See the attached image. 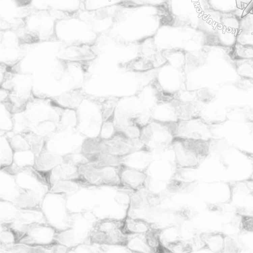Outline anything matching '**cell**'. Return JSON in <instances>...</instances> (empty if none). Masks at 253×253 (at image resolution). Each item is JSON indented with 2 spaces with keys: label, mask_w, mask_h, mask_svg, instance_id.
I'll return each mask as SVG.
<instances>
[{
  "label": "cell",
  "mask_w": 253,
  "mask_h": 253,
  "mask_svg": "<svg viewBox=\"0 0 253 253\" xmlns=\"http://www.w3.org/2000/svg\"><path fill=\"white\" fill-rule=\"evenodd\" d=\"M168 21L165 3L132 5L120 2L115 5L113 24L106 32L119 41L137 45L154 37Z\"/></svg>",
  "instance_id": "cell-1"
},
{
  "label": "cell",
  "mask_w": 253,
  "mask_h": 253,
  "mask_svg": "<svg viewBox=\"0 0 253 253\" xmlns=\"http://www.w3.org/2000/svg\"><path fill=\"white\" fill-rule=\"evenodd\" d=\"M239 26V19L236 16L208 7L202 15L198 29L208 35V46L231 48L237 42Z\"/></svg>",
  "instance_id": "cell-2"
},
{
  "label": "cell",
  "mask_w": 253,
  "mask_h": 253,
  "mask_svg": "<svg viewBox=\"0 0 253 253\" xmlns=\"http://www.w3.org/2000/svg\"><path fill=\"white\" fill-rule=\"evenodd\" d=\"M213 138L199 139L174 136L169 147L174 154L175 170L198 169L210 154Z\"/></svg>",
  "instance_id": "cell-3"
},
{
  "label": "cell",
  "mask_w": 253,
  "mask_h": 253,
  "mask_svg": "<svg viewBox=\"0 0 253 253\" xmlns=\"http://www.w3.org/2000/svg\"><path fill=\"white\" fill-rule=\"evenodd\" d=\"M98 36L90 25L77 13L57 19L55 26V37L65 45L88 44L93 45Z\"/></svg>",
  "instance_id": "cell-4"
},
{
  "label": "cell",
  "mask_w": 253,
  "mask_h": 253,
  "mask_svg": "<svg viewBox=\"0 0 253 253\" xmlns=\"http://www.w3.org/2000/svg\"><path fill=\"white\" fill-rule=\"evenodd\" d=\"M63 15L49 10H31L25 17L23 27L39 42L56 41L55 26L57 19Z\"/></svg>",
  "instance_id": "cell-5"
},
{
  "label": "cell",
  "mask_w": 253,
  "mask_h": 253,
  "mask_svg": "<svg viewBox=\"0 0 253 253\" xmlns=\"http://www.w3.org/2000/svg\"><path fill=\"white\" fill-rule=\"evenodd\" d=\"M63 109L52 98L39 97L33 93L22 112L27 130H31L40 123L45 121L58 123Z\"/></svg>",
  "instance_id": "cell-6"
},
{
  "label": "cell",
  "mask_w": 253,
  "mask_h": 253,
  "mask_svg": "<svg viewBox=\"0 0 253 253\" xmlns=\"http://www.w3.org/2000/svg\"><path fill=\"white\" fill-rule=\"evenodd\" d=\"M76 110L77 130L85 137H98L103 122L99 98L87 94Z\"/></svg>",
  "instance_id": "cell-7"
},
{
  "label": "cell",
  "mask_w": 253,
  "mask_h": 253,
  "mask_svg": "<svg viewBox=\"0 0 253 253\" xmlns=\"http://www.w3.org/2000/svg\"><path fill=\"white\" fill-rule=\"evenodd\" d=\"M90 234V241L105 246L125 248L127 239L123 230L122 218L106 217L100 220L94 226Z\"/></svg>",
  "instance_id": "cell-8"
},
{
  "label": "cell",
  "mask_w": 253,
  "mask_h": 253,
  "mask_svg": "<svg viewBox=\"0 0 253 253\" xmlns=\"http://www.w3.org/2000/svg\"><path fill=\"white\" fill-rule=\"evenodd\" d=\"M118 166L97 167L86 163L79 166L78 172L93 185L122 189Z\"/></svg>",
  "instance_id": "cell-9"
},
{
  "label": "cell",
  "mask_w": 253,
  "mask_h": 253,
  "mask_svg": "<svg viewBox=\"0 0 253 253\" xmlns=\"http://www.w3.org/2000/svg\"><path fill=\"white\" fill-rule=\"evenodd\" d=\"M136 168L124 162L118 166V172L122 189L129 192H136L147 189L149 174L148 168Z\"/></svg>",
  "instance_id": "cell-10"
},
{
  "label": "cell",
  "mask_w": 253,
  "mask_h": 253,
  "mask_svg": "<svg viewBox=\"0 0 253 253\" xmlns=\"http://www.w3.org/2000/svg\"><path fill=\"white\" fill-rule=\"evenodd\" d=\"M174 136L213 138L212 126L201 116L188 120H175Z\"/></svg>",
  "instance_id": "cell-11"
},
{
  "label": "cell",
  "mask_w": 253,
  "mask_h": 253,
  "mask_svg": "<svg viewBox=\"0 0 253 253\" xmlns=\"http://www.w3.org/2000/svg\"><path fill=\"white\" fill-rule=\"evenodd\" d=\"M57 58L73 62H90L98 57L92 45L62 44L56 53Z\"/></svg>",
  "instance_id": "cell-12"
},
{
  "label": "cell",
  "mask_w": 253,
  "mask_h": 253,
  "mask_svg": "<svg viewBox=\"0 0 253 253\" xmlns=\"http://www.w3.org/2000/svg\"><path fill=\"white\" fill-rule=\"evenodd\" d=\"M30 7L56 11L66 17L83 9V0H33Z\"/></svg>",
  "instance_id": "cell-13"
},
{
  "label": "cell",
  "mask_w": 253,
  "mask_h": 253,
  "mask_svg": "<svg viewBox=\"0 0 253 253\" xmlns=\"http://www.w3.org/2000/svg\"><path fill=\"white\" fill-rule=\"evenodd\" d=\"M55 230L39 223L31 224L26 227L19 241L29 245L46 246L53 242Z\"/></svg>",
  "instance_id": "cell-14"
},
{
  "label": "cell",
  "mask_w": 253,
  "mask_h": 253,
  "mask_svg": "<svg viewBox=\"0 0 253 253\" xmlns=\"http://www.w3.org/2000/svg\"><path fill=\"white\" fill-rule=\"evenodd\" d=\"M127 206L126 213L123 217V230L127 236L144 235L156 226L153 222L147 219L131 216Z\"/></svg>",
  "instance_id": "cell-15"
},
{
  "label": "cell",
  "mask_w": 253,
  "mask_h": 253,
  "mask_svg": "<svg viewBox=\"0 0 253 253\" xmlns=\"http://www.w3.org/2000/svg\"><path fill=\"white\" fill-rule=\"evenodd\" d=\"M227 237L218 232H203L199 236L201 248L214 253L225 252Z\"/></svg>",
  "instance_id": "cell-16"
},
{
  "label": "cell",
  "mask_w": 253,
  "mask_h": 253,
  "mask_svg": "<svg viewBox=\"0 0 253 253\" xmlns=\"http://www.w3.org/2000/svg\"><path fill=\"white\" fill-rule=\"evenodd\" d=\"M119 66L126 72L137 74L145 73L157 69L153 60L137 54L136 56L122 63Z\"/></svg>",
  "instance_id": "cell-17"
},
{
  "label": "cell",
  "mask_w": 253,
  "mask_h": 253,
  "mask_svg": "<svg viewBox=\"0 0 253 253\" xmlns=\"http://www.w3.org/2000/svg\"><path fill=\"white\" fill-rule=\"evenodd\" d=\"M87 95L81 87H77L52 98L61 107L76 109Z\"/></svg>",
  "instance_id": "cell-18"
},
{
  "label": "cell",
  "mask_w": 253,
  "mask_h": 253,
  "mask_svg": "<svg viewBox=\"0 0 253 253\" xmlns=\"http://www.w3.org/2000/svg\"><path fill=\"white\" fill-rule=\"evenodd\" d=\"M167 65L185 74L186 54L187 51L181 48L172 47L161 49Z\"/></svg>",
  "instance_id": "cell-19"
},
{
  "label": "cell",
  "mask_w": 253,
  "mask_h": 253,
  "mask_svg": "<svg viewBox=\"0 0 253 253\" xmlns=\"http://www.w3.org/2000/svg\"><path fill=\"white\" fill-rule=\"evenodd\" d=\"M236 42L253 46V13L239 19Z\"/></svg>",
  "instance_id": "cell-20"
},
{
  "label": "cell",
  "mask_w": 253,
  "mask_h": 253,
  "mask_svg": "<svg viewBox=\"0 0 253 253\" xmlns=\"http://www.w3.org/2000/svg\"><path fill=\"white\" fill-rule=\"evenodd\" d=\"M165 230L164 228H159L156 226L144 234L147 244L152 253H171L167 247L162 238V235Z\"/></svg>",
  "instance_id": "cell-21"
},
{
  "label": "cell",
  "mask_w": 253,
  "mask_h": 253,
  "mask_svg": "<svg viewBox=\"0 0 253 253\" xmlns=\"http://www.w3.org/2000/svg\"><path fill=\"white\" fill-rule=\"evenodd\" d=\"M77 125L78 117L76 110L63 108L57 123V130L75 129Z\"/></svg>",
  "instance_id": "cell-22"
},
{
  "label": "cell",
  "mask_w": 253,
  "mask_h": 253,
  "mask_svg": "<svg viewBox=\"0 0 253 253\" xmlns=\"http://www.w3.org/2000/svg\"><path fill=\"white\" fill-rule=\"evenodd\" d=\"M29 144L31 150L36 157L45 150V138L31 130H26L20 133Z\"/></svg>",
  "instance_id": "cell-23"
},
{
  "label": "cell",
  "mask_w": 253,
  "mask_h": 253,
  "mask_svg": "<svg viewBox=\"0 0 253 253\" xmlns=\"http://www.w3.org/2000/svg\"><path fill=\"white\" fill-rule=\"evenodd\" d=\"M231 62L240 77L253 81V59L235 60Z\"/></svg>",
  "instance_id": "cell-24"
},
{
  "label": "cell",
  "mask_w": 253,
  "mask_h": 253,
  "mask_svg": "<svg viewBox=\"0 0 253 253\" xmlns=\"http://www.w3.org/2000/svg\"><path fill=\"white\" fill-rule=\"evenodd\" d=\"M230 61L253 59V46L236 42L227 52Z\"/></svg>",
  "instance_id": "cell-25"
},
{
  "label": "cell",
  "mask_w": 253,
  "mask_h": 253,
  "mask_svg": "<svg viewBox=\"0 0 253 253\" xmlns=\"http://www.w3.org/2000/svg\"><path fill=\"white\" fill-rule=\"evenodd\" d=\"M125 248L132 253H152L147 244L144 235L128 236Z\"/></svg>",
  "instance_id": "cell-26"
},
{
  "label": "cell",
  "mask_w": 253,
  "mask_h": 253,
  "mask_svg": "<svg viewBox=\"0 0 253 253\" xmlns=\"http://www.w3.org/2000/svg\"><path fill=\"white\" fill-rule=\"evenodd\" d=\"M2 134L5 136L14 152L31 150L27 140L21 133H15L11 130Z\"/></svg>",
  "instance_id": "cell-27"
},
{
  "label": "cell",
  "mask_w": 253,
  "mask_h": 253,
  "mask_svg": "<svg viewBox=\"0 0 253 253\" xmlns=\"http://www.w3.org/2000/svg\"><path fill=\"white\" fill-rule=\"evenodd\" d=\"M36 155L31 150L14 152L13 159L16 167L22 168L29 167L35 163Z\"/></svg>",
  "instance_id": "cell-28"
},
{
  "label": "cell",
  "mask_w": 253,
  "mask_h": 253,
  "mask_svg": "<svg viewBox=\"0 0 253 253\" xmlns=\"http://www.w3.org/2000/svg\"><path fill=\"white\" fill-rule=\"evenodd\" d=\"M13 150L7 139L4 134L0 135V158L1 165L3 167L9 166L13 160Z\"/></svg>",
  "instance_id": "cell-29"
},
{
  "label": "cell",
  "mask_w": 253,
  "mask_h": 253,
  "mask_svg": "<svg viewBox=\"0 0 253 253\" xmlns=\"http://www.w3.org/2000/svg\"><path fill=\"white\" fill-rule=\"evenodd\" d=\"M57 129V123L53 121H45L40 123L31 130L46 139Z\"/></svg>",
  "instance_id": "cell-30"
},
{
  "label": "cell",
  "mask_w": 253,
  "mask_h": 253,
  "mask_svg": "<svg viewBox=\"0 0 253 253\" xmlns=\"http://www.w3.org/2000/svg\"><path fill=\"white\" fill-rule=\"evenodd\" d=\"M13 114L0 103V131H3V134L13 130Z\"/></svg>",
  "instance_id": "cell-31"
},
{
  "label": "cell",
  "mask_w": 253,
  "mask_h": 253,
  "mask_svg": "<svg viewBox=\"0 0 253 253\" xmlns=\"http://www.w3.org/2000/svg\"><path fill=\"white\" fill-rule=\"evenodd\" d=\"M114 113L104 121L101 126L99 137L102 139L111 137L115 133L116 129L114 123Z\"/></svg>",
  "instance_id": "cell-32"
},
{
  "label": "cell",
  "mask_w": 253,
  "mask_h": 253,
  "mask_svg": "<svg viewBox=\"0 0 253 253\" xmlns=\"http://www.w3.org/2000/svg\"><path fill=\"white\" fill-rule=\"evenodd\" d=\"M171 253H188L192 252V246L189 243L181 240L169 241L165 243Z\"/></svg>",
  "instance_id": "cell-33"
},
{
  "label": "cell",
  "mask_w": 253,
  "mask_h": 253,
  "mask_svg": "<svg viewBox=\"0 0 253 253\" xmlns=\"http://www.w3.org/2000/svg\"><path fill=\"white\" fill-rule=\"evenodd\" d=\"M123 0H83L84 10H94L117 4Z\"/></svg>",
  "instance_id": "cell-34"
},
{
  "label": "cell",
  "mask_w": 253,
  "mask_h": 253,
  "mask_svg": "<svg viewBox=\"0 0 253 253\" xmlns=\"http://www.w3.org/2000/svg\"><path fill=\"white\" fill-rule=\"evenodd\" d=\"M196 94L197 101L204 105L211 104L215 97V94L207 87L196 89Z\"/></svg>",
  "instance_id": "cell-35"
},
{
  "label": "cell",
  "mask_w": 253,
  "mask_h": 253,
  "mask_svg": "<svg viewBox=\"0 0 253 253\" xmlns=\"http://www.w3.org/2000/svg\"><path fill=\"white\" fill-rule=\"evenodd\" d=\"M167 0H123L121 2L132 5H161Z\"/></svg>",
  "instance_id": "cell-36"
},
{
  "label": "cell",
  "mask_w": 253,
  "mask_h": 253,
  "mask_svg": "<svg viewBox=\"0 0 253 253\" xmlns=\"http://www.w3.org/2000/svg\"><path fill=\"white\" fill-rule=\"evenodd\" d=\"M237 8L243 10L241 17L253 13V0H235Z\"/></svg>",
  "instance_id": "cell-37"
}]
</instances>
